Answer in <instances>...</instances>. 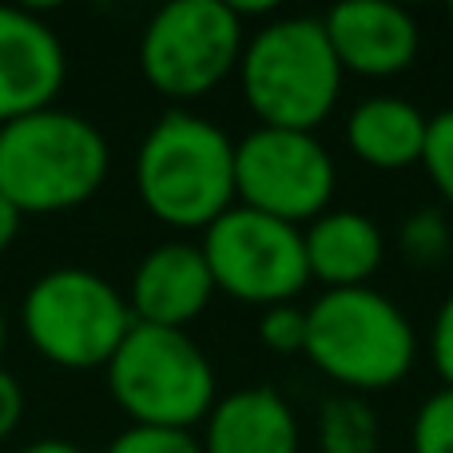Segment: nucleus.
I'll list each match as a JSON object with an SVG mask.
<instances>
[{"mask_svg": "<svg viewBox=\"0 0 453 453\" xmlns=\"http://www.w3.org/2000/svg\"><path fill=\"white\" fill-rule=\"evenodd\" d=\"M135 191L159 223L207 231L234 207V140L188 108L164 111L135 151Z\"/></svg>", "mask_w": 453, "mask_h": 453, "instance_id": "f257e3e1", "label": "nucleus"}, {"mask_svg": "<svg viewBox=\"0 0 453 453\" xmlns=\"http://www.w3.org/2000/svg\"><path fill=\"white\" fill-rule=\"evenodd\" d=\"M306 358L342 394L398 386L418 362V330L394 298L374 287L322 290L306 306Z\"/></svg>", "mask_w": 453, "mask_h": 453, "instance_id": "f03ea898", "label": "nucleus"}, {"mask_svg": "<svg viewBox=\"0 0 453 453\" xmlns=\"http://www.w3.org/2000/svg\"><path fill=\"white\" fill-rule=\"evenodd\" d=\"M342 80L346 72L326 40L322 16H279L242 44L239 84L258 127H322L342 96Z\"/></svg>", "mask_w": 453, "mask_h": 453, "instance_id": "7ed1b4c3", "label": "nucleus"}, {"mask_svg": "<svg viewBox=\"0 0 453 453\" xmlns=\"http://www.w3.org/2000/svg\"><path fill=\"white\" fill-rule=\"evenodd\" d=\"M111 151L92 119L40 108L0 124V196L24 215H52L88 203L108 180Z\"/></svg>", "mask_w": 453, "mask_h": 453, "instance_id": "20e7f679", "label": "nucleus"}, {"mask_svg": "<svg viewBox=\"0 0 453 453\" xmlns=\"http://www.w3.org/2000/svg\"><path fill=\"white\" fill-rule=\"evenodd\" d=\"M104 370L111 398L132 426L191 430L215 406V370L188 330L135 322Z\"/></svg>", "mask_w": 453, "mask_h": 453, "instance_id": "39448f33", "label": "nucleus"}, {"mask_svg": "<svg viewBox=\"0 0 453 453\" xmlns=\"http://www.w3.org/2000/svg\"><path fill=\"white\" fill-rule=\"evenodd\" d=\"M28 342L48 362L68 370L108 366L135 326L127 298L104 274L84 266H56L28 287L20 306Z\"/></svg>", "mask_w": 453, "mask_h": 453, "instance_id": "423d86ee", "label": "nucleus"}, {"mask_svg": "<svg viewBox=\"0 0 453 453\" xmlns=\"http://www.w3.org/2000/svg\"><path fill=\"white\" fill-rule=\"evenodd\" d=\"M247 28L231 0H172L140 36V72L167 100H199L239 72Z\"/></svg>", "mask_w": 453, "mask_h": 453, "instance_id": "0eeeda50", "label": "nucleus"}, {"mask_svg": "<svg viewBox=\"0 0 453 453\" xmlns=\"http://www.w3.org/2000/svg\"><path fill=\"white\" fill-rule=\"evenodd\" d=\"M199 250L211 266L215 290L247 306L266 311L279 303H295L311 282L303 226H290L239 203L207 226Z\"/></svg>", "mask_w": 453, "mask_h": 453, "instance_id": "6e6552de", "label": "nucleus"}, {"mask_svg": "<svg viewBox=\"0 0 453 453\" xmlns=\"http://www.w3.org/2000/svg\"><path fill=\"white\" fill-rule=\"evenodd\" d=\"M338 167L314 132L255 127L234 143V203L290 226L330 211Z\"/></svg>", "mask_w": 453, "mask_h": 453, "instance_id": "1a4fd4ad", "label": "nucleus"}, {"mask_svg": "<svg viewBox=\"0 0 453 453\" xmlns=\"http://www.w3.org/2000/svg\"><path fill=\"white\" fill-rule=\"evenodd\" d=\"M326 40L346 76L390 80L402 76L422 52L418 20L402 4L386 0H346L322 16Z\"/></svg>", "mask_w": 453, "mask_h": 453, "instance_id": "9d476101", "label": "nucleus"}, {"mask_svg": "<svg viewBox=\"0 0 453 453\" xmlns=\"http://www.w3.org/2000/svg\"><path fill=\"white\" fill-rule=\"evenodd\" d=\"M64 72L60 36L28 8L0 4V124L52 108Z\"/></svg>", "mask_w": 453, "mask_h": 453, "instance_id": "9b49d317", "label": "nucleus"}, {"mask_svg": "<svg viewBox=\"0 0 453 453\" xmlns=\"http://www.w3.org/2000/svg\"><path fill=\"white\" fill-rule=\"evenodd\" d=\"M219 295L199 242H159L140 258L127 287L132 319L143 326L188 330Z\"/></svg>", "mask_w": 453, "mask_h": 453, "instance_id": "f8f14e48", "label": "nucleus"}, {"mask_svg": "<svg viewBox=\"0 0 453 453\" xmlns=\"http://www.w3.org/2000/svg\"><path fill=\"white\" fill-rule=\"evenodd\" d=\"M199 446L203 453H298V418L274 386H242L215 398Z\"/></svg>", "mask_w": 453, "mask_h": 453, "instance_id": "ddd939ff", "label": "nucleus"}, {"mask_svg": "<svg viewBox=\"0 0 453 453\" xmlns=\"http://www.w3.org/2000/svg\"><path fill=\"white\" fill-rule=\"evenodd\" d=\"M306 271L311 279L326 282V290L370 287L386 258V234L370 215L330 207L314 223L303 226Z\"/></svg>", "mask_w": 453, "mask_h": 453, "instance_id": "4468645a", "label": "nucleus"}, {"mask_svg": "<svg viewBox=\"0 0 453 453\" xmlns=\"http://www.w3.org/2000/svg\"><path fill=\"white\" fill-rule=\"evenodd\" d=\"M426 127L430 116L418 104L402 96H370L346 116V148L374 172H406L422 164Z\"/></svg>", "mask_w": 453, "mask_h": 453, "instance_id": "2eb2a0df", "label": "nucleus"}, {"mask_svg": "<svg viewBox=\"0 0 453 453\" xmlns=\"http://www.w3.org/2000/svg\"><path fill=\"white\" fill-rule=\"evenodd\" d=\"M314 438H319V453H378L382 430H378V414L366 398L334 394L322 402Z\"/></svg>", "mask_w": 453, "mask_h": 453, "instance_id": "dca6fc26", "label": "nucleus"}, {"mask_svg": "<svg viewBox=\"0 0 453 453\" xmlns=\"http://www.w3.org/2000/svg\"><path fill=\"white\" fill-rule=\"evenodd\" d=\"M449 247H453V226H449V215L438 211V207H418L398 226V250L414 266L446 263Z\"/></svg>", "mask_w": 453, "mask_h": 453, "instance_id": "f3484780", "label": "nucleus"}, {"mask_svg": "<svg viewBox=\"0 0 453 453\" xmlns=\"http://www.w3.org/2000/svg\"><path fill=\"white\" fill-rule=\"evenodd\" d=\"M410 449L414 453H453V390H434L418 406L410 426Z\"/></svg>", "mask_w": 453, "mask_h": 453, "instance_id": "a211bd4d", "label": "nucleus"}, {"mask_svg": "<svg viewBox=\"0 0 453 453\" xmlns=\"http://www.w3.org/2000/svg\"><path fill=\"white\" fill-rule=\"evenodd\" d=\"M422 167L430 175L434 191L453 207V108L430 116L426 127V151H422Z\"/></svg>", "mask_w": 453, "mask_h": 453, "instance_id": "6ab92c4d", "label": "nucleus"}, {"mask_svg": "<svg viewBox=\"0 0 453 453\" xmlns=\"http://www.w3.org/2000/svg\"><path fill=\"white\" fill-rule=\"evenodd\" d=\"M258 342L274 354H303L306 350V306L279 303L266 306L258 319Z\"/></svg>", "mask_w": 453, "mask_h": 453, "instance_id": "aec40b11", "label": "nucleus"}, {"mask_svg": "<svg viewBox=\"0 0 453 453\" xmlns=\"http://www.w3.org/2000/svg\"><path fill=\"white\" fill-rule=\"evenodd\" d=\"M104 453H203L191 430H159V426H127L111 438Z\"/></svg>", "mask_w": 453, "mask_h": 453, "instance_id": "412c9836", "label": "nucleus"}, {"mask_svg": "<svg viewBox=\"0 0 453 453\" xmlns=\"http://www.w3.org/2000/svg\"><path fill=\"white\" fill-rule=\"evenodd\" d=\"M430 362L438 370V378L446 382V390H453V295L438 306L430 326Z\"/></svg>", "mask_w": 453, "mask_h": 453, "instance_id": "4be33fe9", "label": "nucleus"}, {"mask_svg": "<svg viewBox=\"0 0 453 453\" xmlns=\"http://www.w3.org/2000/svg\"><path fill=\"white\" fill-rule=\"evenodd\" d=\"M20 414H24V390H20V382H16V374H8V370L0 366V441L20 426Z\"/></svg>", "mask_w": 453, "mask_h": 453, "instance_id": "5701e85b", "label": "nucleus"}, {"mask_svg": "<svg viewBox=\"0 0 453 453\" xmlns=\"http://www.w3.org/2000/svg\"><path fill=\"white\" fill-rule=\"evenodd\" d=\"M20 219H24V211L12 203V199H4L0 196V255H4L8 247H12V239H16V231H20Z\"/></svg>", "mask_w": 453, "mask_h": 453, "instance_id": "b1692460", "label": "nucleus"}, {"mask_svg": "<svg viewBox=\"0 0 453 453\" xmlns=\"http://www.w3.org/2000/svg\"><path fill=\"white\" fill-rule=\"evenodd\" d=\"M20 453H84V449L72 446V441H60V438H44V441H32V446Z\"/></svg>", "mask_w": 453, "mask_h": 453, "instance_id": "393cba45", "label": "nucleus"}, {"mask_svg": "<svg viewBox=\"0 0 453 453\" xmlns=\"http://www.w3.org/2000/svg\"><path fill=\"white\" fill-rule=\"evenodd\" d=\"M4 338H8V326H4V314H0V350H4Z\"/></svg>", "mask_w": 453, "mask_h": 453, "instance_id": "a878e982", "label": "nucleus"}, {"mask_svg": "<svg viewBox=\"0 0 453 453\" xmlns=\"http://www.w3.org/2000/svg\"><path fill=\"white\" fill-rule=\"evenodd\" d=\"M449 20H453V4H449Z\"/></svg>", "mask_w": 453, "mask_h": 453, "instance_id": "bb28decb", "label": "nucleus"}]
</instances>
